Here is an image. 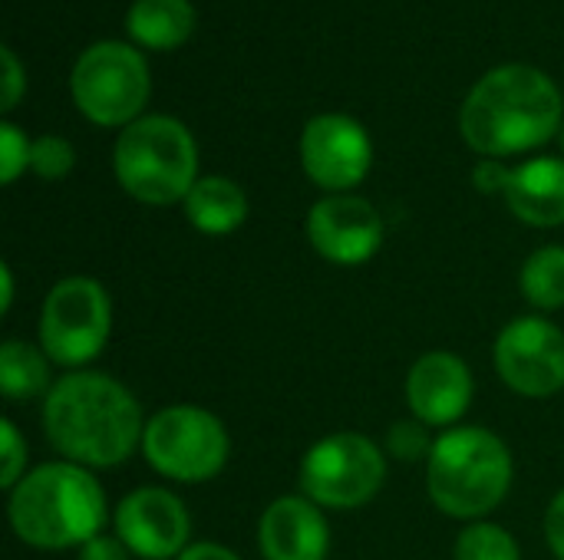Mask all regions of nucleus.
<instances>
[{"label": "nucleus", "mask_w": 564, "mask_h": 560, "mask_svg": "<svg viewBox=\"0 0 564 560\" xmlns=\"http://www.w3.org/2000/svg\"><path fill=\"white\" fill-rule=\"evenodd\" d=\"M43 432L53 449L83 469L122 465L142 446L135 396L106 373H66L43 396Z\"/></svg>", "instance_id": "nucleus-1"}, {"label": "nucleus", "mask_w": 564, "mask_h": 560, "mask_svg": "<svg viewBox=\"0 0 564 560\" xmlns=\"http://www.w3.org/2000/svg\"><path fill=\"white\" fill-rule=\"evenodd\" d=\"M562 92L535 66L509 63L489 69L466 96L459 129L486 158L519 155L545 145L562 125Z\"/></svg>", "instance_id": "nucleus-2"}, {"label": "nucleus", "mask_w": 564, "mask_h": 560, "mask_svg": "<svg viewBox=\"0 0 564 560\" xmlns=\"http://www.w3.org/2000/svg\"><path fill=\"white\" fill-rule=\"evenodd\" d=\"M10 528L40 551L83 548L106 525V492L76 462H46L10 488Z\"/></svg>", "instance_id": "nucleus-3"}, {"label": "nucleus", "mask_w": 564, "mask_h": 560, "mask_svg": "<svg viewBox=\"0 0 564 560\" xmlns=\"http://www.w3.org/2000/svg\"><path fill=\"white\" fill-rule=\"evenodd\" d=\"M426 488L449 518L479 521L492 515L512 488L509 446L482 426L443 432L426 459Z\"/></svg>", "instance_id": "nucleus-4"}, {"label": "nucleus", "mask_w": 564, "mask_h": 560, "mask_svg": "<svg viewBox=\"0 0 564 560\" xmlns=\"http://www.w3.org/2000/svg\"><path fill=\"white\" fill-rule=\"evenodd\" d=\"M116 178L142 205L185 201L198 182V149L192 132L172 116H142L122 129L112 152Z\"/></svg>", "instance_id": "nucleus-5"}, {"label": "nucleus", "mask_w": 564, "mask_h": 560, "mask_svg": "<svg viewBox=\"0 0 564 560\" xmlns=\"http://www.w3.org/2000/svg\"><path fill=\"white\" fill-rule=\"evenodd\" d=\"M231 452L228 429L202 406H169L145 422L142 455L145 462L182 485H202L215 479Z\"/></svg>", "instance_id": "nucleus-6"}, {"label": "nucleus", "mask_w": 564, "mask_h": 560, "mask_svg": "<svg viewBox=\"0 0 564 560\" xmlns=\"http://www.w3.org/2000/svg\"><path fill=\"white\" fill-rule=\"evenodd\" d=\"M69 92L76 109L96 125H132L149 99V66L142 53L119 40L93 43L73 66Z\"/></svg>", "instance_id": "nucleus-7"}, {"label": "nucleus", "mask_w": 564, "mask_h": 560, "mask_svg": "<svg viewBox=\"0 0 564 560\" xmlns=\"http://www.w3.org/2000/svg\"><path fill=\"white\" fill-rule=\"evenodd\" d=\"M112 330V304L99 281L66 277L59 281L40 310V347L56 366L79 370L96 360Z\"/></svg>", "instance_id": "nucleus-8"}, {"label": "nucleus", "mask_w": 564, "mask_h": 560, "mask_svg": "<svg viewBox=\"0 0 564 560\" xmlns=\"http://www.w3.org/2000/svg\"><path fill=\"white\" fill-rule=\"evenodd\" d=\"M387 479L383 452L360 432H334L314 442L301 462V488L321 508H364Z\"/></svg>", "instance_id": "nucleus-9"}, {"label": "nucleus", "mask_w": 564, "mask_h": 560, "mask_svg": "<svg viewBox=\"0 0 564 560\" xmlns=\"http://www.w3.org/2000/svg\"><path fill=\"white\" fill-rule=\"evenodd\" d=\"M499 380L529 399L564 389V333L545 317H516L492 347Z\"/></svg>", "instance_id": "nucleus-10"}, {"label": "nucleus", "mask_w": 564, "mask_h": 560, "mask_svg": "<svg viewBox=\"0 0 564 560\" xmlns=\"http://www.w3.org/2000/svg\"><path fill=\"white\" fill-rule=\"evenodd\" d=\"M301 162L314 185L327 188L330 195H347V188L367 178L373 145L357 119L344 112H324L304 125Z\"/></svg>", "instance_id": "nucleus-11"}, {"label": "nucleus", "mask_w": 564, "mask_h": 560, "mask_svg": "<svg viewBox=\"0 0 564 560\" xmlns=\"http://www.w3.org/2000/svg\"><path fill=\"white\" fill-rule=\"evenodd\" d=\"M307 241L324 261L357 267L380 251L383 218L367 198L327 195L307 211Z\"/></svg>", "instance_id": "nucleus-12"}, {"label": "nucleus", "mask_w": 564, "mask_h": 560, "mask_svg": "<svg viewBox=\"0 0 564 560\" xmlns=\"http://www.w3.org/2000/svg\"><path fill=\"white\" fill-rule=\"evenodd\" d=\"M116 538L142 560L178 558L188 545V512L165 488H135L116 505Z\"/></svg>", "instance_id": "nucleus-13"}, {"label": "nucleus", "mask_w": 564, "mask_h": 560, "mask_svg": "<svg viewBox=\"0 0 564 560\" xmlns=\"http://www.w3.org/2000/svg\"><path fill=\"white\" fill-rule=\"evenodd\" d=\"M476 383L469 366L456 353H426L406 376V399L423 426H453L466 416Z\"/></svg>", "instance_id": "nucleus-14"}, {"label": "nucleus", "mask_w": 564, "mask_h": 560, "mask_svg": "<svg viewBox=\"0 0 564 560\" xmlns=\"http://www.w3.org/2000/svg\"><path fill=\"white\" fill-rule=\"evenodd\" d=\"M330 545L321 505L304 495L274 498L258 525V548L264 560H324Z\"/></svg>", "instance_id": "nucleus-15"}, {"label": "nucleus", "mask_w": 564, "mask_h": 560, "mask_svg": "<svg viewBox=\"0 0 564 560\" xmlns=\"http://www.w3.org/2000/svg\"><path fill=\"white\" fill-rule=\"evenodd\" d=\"M502 195L519 221L535 228H558L564 224V162L532 158L512 168Z\"/></svg>", "instance_id": "nucleus-16"}, {"label": "nucleus", "mask_w": 564, "mask_h": 560, "mask_svg": "<svg viewBox=\"0 0 564 560\" xmlns=\"http://www.w3.org/2000/svg\"><path fill=\"white\" fill-rule=\"evenodd\" d=\"M185 218L202 234H231L248 218V198L238 182L225 175H205L185 198Z\"/></svg>", "instance_id": "nucleus-17"}, {"label": "nucleus", "mask_w": 564, "mask_h": 560, "mask_svg": "<svg viewBox=\"0 0 564 560\" xmlns=\"http://www.w3.org/2000/svg\"><path fill=\"white\" fill-rule=\"evenodd\" d=\"M126 30L149 50H175L195 30V7L188 0H132Z\"/></svg>", "instance_id": "nucleus-18"}, {"label": "nucleus", "mask_w": 564, "mask_h": 560, "mask_svg": "<svg viewBox=\"0 0 564 560\" xmlns=\"http://www.w3.org/2000/svg\"><path fill=\"white\" fill-rule=\"evenodd\" d=\"M0 389L7 403H30L50 393V356L23 340L0 347Z\"/></svg>", "instance_id": "nucleus-19"}, {"label": "nucleus", "mask_w": 564, "mask_h": 560, "mask_svg": "<svg viewBox=\"0 0 564 560\" xmlns=\"http://www.w3.org/2000/svg\"><path fill=\"white\" fill-rule=\"evenodd\" d=\"M522 297L539 310H562L564 307V248L549 244L529 254L519 274Z\"/></svg>", "instance_id": "nucleus-20"}, {"label": "nucleus", "mask_w": 564, "mask_h": 560, "mask_svg": "<svg viewBox=\"0 0 564 560\" xmlns=\"http://www.w3.org/2000/svg\"><path fill=\"white\" fill-rule=\"evenodd\" d=\"M456 560H522L516 538L489 521H473L456 538Z\"/></svg>", "instance_id": "nucleus-21"}, {"label": "nucleus", "mask_w": 564, "mask_h": 560, "mask_svg": "<svg viewBox=\"0 0 564 560\" xmlns=\"http://www.w3.org/2000/svg\"><path fill=\"white\" fill-rule=\"evenodd\" d=\"M76 165V152L73 145L63 139V135H40L33 139L30 145V168L46 178V182H56V178H66Z\"/></svg>", "instance_id": "nucleus-22"}, {"label": "nucleus", "mask_w": 564, "mask_h": 560, "mask_svg": "<svg viewBox=\"0 0 564 560\" xmlns=\"http://www.w3.org/2000/svg\"><path fill=\"white\" fill-rule=\"evenodd\" d=\"M436 442H430V432L420 419H410V422H397L390 432H387V452L400 462H420V459H430Z\"/></svg>", "instance_id": "nucleus-23"}, {"label": "nucleus", "mask_w": 564, "mask_h": 560, "mask_svg": "<svg viewBox=\"0 0 564 560\" xmlns=\"http://www.w3.org/2000/svg\"><path fill=\"white\" fill-rule=\"evenodd\" d=\"M30 145L33 142H26V135L17 125L10 122L0 125V182L3 185H13L20 172L30 165Z\"/></svg>", "instance_id": "nucleus-24"}, {"label": "nucleus", "mask_w": 564, "mask_h": 560, "mask_svg": "<svg viewBox=\"0 0 564 560\" xmlns=\"http://www.w3.org/2000/svg\"><path fill=\"white\" fill-rule=\"evenodd\" d=\"M0 439H3V472H0V485L10 492L26 472V439L20 436V429L10 422V419H3L0 422Z\"/></svg>", "instance_id": "nucleus-25"}, {"label": "nucleus", "mask_w": 564, "mask_h": 560, "mask_svg": "<svg viewBox=\"0 0 564 560\" xmlns=\"http://www.w3.org/2000/svg\"><path fill=\"white\" fill-rule=\"evenodd\" d=\"M0 59H3V96H0V109L10 112L20 102V96H23V69H20V63H17V56H13L10 46L0 50Z\"/></svg>", "instance_id": "nucleus-26"}, {"label": "nucleus", "mask_w": 564, "mask_h": 560, "mask_svg": "<svg viewBox=\"0 0 564 560\" xmlns=\"http://www.w3.org/2000/svg\"><path fill=\"white\" fill-rule=\"evenodd\" d=\"M473 185L486 195H496V191H506L509 185V168L496 158H486L473 168Z\"/></svg>", "instance_id": "nucleus-27"}, {"label": "nucleus", "mask_w": 564, "mask_h": 560, "mask_svg": "<svg viewBox=\"0 0 564 560\" xmlns=\"http://www.w3.org/2000/svg\"><path fill=\"white\" fill-rule=\"evenodd\" d=\"M545 541H549L552 554L564 560V488L552 498V505L545 512Z\"/></svg>", "instance_id": "nucleus-28"}, {"label": "nucleus", "mask_w": 564, "mask_h": 560, "mask_svg": "<svg viewBox=\"0 0 564 560\" xmlns=\"http://www.w3.org/2000/svg\"><path fill=\"white\" fill-rule=\"evenodd\" d=\"M135 554L119 541V538H106V535H99V538H93V541H86L83 548H79V560H132Z\"/></svg>", "instance_id": "nucleus-29"}, {"label": "nucleus", "mask_w": 564, "mask_h": 560, "mask_svg": "<svg viewBox=\"0 0 564 560\" xmlns=\"http://www.w3.org/2000/svg\"><path fill=\"white\" fill-rule=\"evenodd\" d=\"M175 560H241L235 551L221 548V545H212V541H202V545H188Z\"/></svg>", "instance_id": "nucleus-30"}, {"label": "nucleus", "mask_w": 564, "mask_h": 560, "mask_svg": "<svg viewBox=\"0 0 564 560\" xmlns=\"http://www.w3.org/2000/svg\"><path fill=\"white\" fill-rule=\"evenodd\" d=\"M0 281H3V294H0V310L7 314L10 304H13V274H10V264H0Z\"/></svg>", "instance_id": "nucleus-31"}, {"label": "nucleus", "mask_w": 564, "mask_h": 560, "mask_svg": "<svg viewBox=\"0 0 564 560\" xmlns=\"http://www.w3.org/2000/svg\"><path fill=\"white\" fill-rule=\"evenodd\" d=\"M562 149H564V129H562Z\"/></svg>", "instance_id": "nucleus-32"}]
</instances>
